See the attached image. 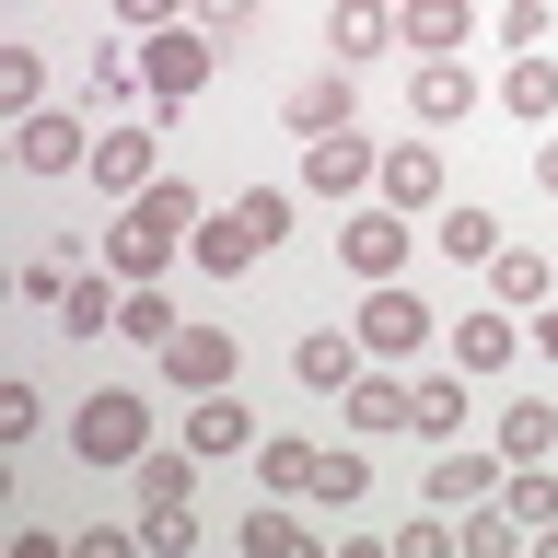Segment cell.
<instances>
[{
  "label": "cell",
  "mask_w": 558,
  "mask_h": 558,
  "mask_svg": "<svg viewBox=\"0 0 558 558\" xmlns=\"http://www.w3.org/2000/svg\"><path fill=\"white\" fill-rule=\"evenodd\" d=\"M70 453H82V465H140V453H151V396H140V384H94V396L70 408Z\"/></svg>",
  "instance_id": "1"
},
{
  "label": "cell",
  "mask_w": 558,
  "mask_h": 558,
  "mask_svg": "<svg viewBox=\"0 0 558 558\" xmlns=\"http://www.w3.org/2000/svg\"><path fill=\"white\" fill-rule=\"evenodd\" d=\"M209 70H221V35L209 24H163V35H140V82H151V117H186V94H209Z\"/></svg>",
  "instance_id": "2"
},
{
  "label": "cell",
  "mask_w": 558,
  "mask_h": 558,
  "mask_svg": "<svg viewBox=\"0 0 558 558\" xmlns=\"http://www.w3.org/2000/svg\"><path fill=\"white\" fill-rule=\"evenodd\" d=\"M12 163L24 174H94V117H70V105L12 117Z\"/></svg>",
  "instance_id": "3"
},
{
  "label": "cell",
  "mask_w": 558,
  "mask_h": 558,
  "mask_svg": "<svg viewBox=\"0 0 558 558\" xmlns=\"http://www.w3.org/2000/svg\"><path fill=\"white\" fill-rule=\"evenodd\" d=\"M373 198H384V209H408V221H430V209L453 198V174H442V151H430V129L384 140V174H373Z\"/></svg>",
  "instance_id": "4"
},
{
  "label": "cell",
  "mask_w": 558,
  "mask_h": 558,
  "mask_svg": "<svg viewBox=\"0 0 558 558\" xmlns=\"http://www.w3.org/2000/svg\"><path fill=\"white\" fill-rule=\"evenodd\" d=\"M361 349L373 361H418L430 349V303H418L408 279H361Z\"/></svg>",
  "instance_id": "5"
},
{
  "label": "cell",
  "mask_w": 558,
  "mask_h": 558,
  "mask_svg": "<svg viewBox=\"0 0 558 558\" xmlns=\"http://www.w3.org/2000/svg\"><path fill=\"white\" fill-rule=\"evenodd\" d=\"M408 256H418V233H408V209H349L338 221V268L349 279H408Z\"/></svg>",
  "instance_id": "6"
},
{
  "label": "cell",
  "mask_w": 558,
  "mask_h": 558,
  "mask_svg": "<svg viewBox=\"0 0 558 558\" xmlns=\"http://www.w3.org/2000/svg\"><path fill=\"white\" fill-rule=\"evenodd\" d=\"M163 174V117H129V129H94V186L105 198H140Z\"/></svg>",
  "instance_id": "7"
},
{
  "label": "cell",
  "mask_w": 558,
  "mask_h": 558,
  "mask_svg": "<svg viewBox=\"0 0 558 558\" xmlns=\"http://www.w3.org/2000/svg\"><path fill=\"white\" fill-rule=\"evenodd\" d=\"M279 129H291V140H338V129H361V82H349V70L291 82V94H279Z\"/></svg>",
  "instance_id": "8"
},
{
  "label": "cell",
  "mask_w": 558,
  "mask_h": 558,
  "mask_svg": "<svg viewBox=\"0 0 558 558\" xmlns=\"http://www.w3.org/2000/svg\"><path fill=\"white\" fill-rule=\"evenodd\" d=\"M477 70H465V59H418L408 70V117H418V129H430V140H442V129H465V117H477Z\"/></svg>",
  "instance_id": "9"
},
{
  "label": "cell",
  "mask_w": 558,
  "mask_h": 558,
  "mask_svg": "<svg viewBox=\"0 0 558 558\" xmlns=\"http://www.w3.org/2000/svg\"><path fill=\"white\" fill-rule=\"evenodd\" d=\"M174 256H186V233H174V221H151L140 198L117 209V221H105V268H117V279H163Z\"/></svg>",
  "instance_id": "10"
},
{
  "label": "cell",
  "mask_w": 558,
  "mask_h": 558,
  "mask_svg": "<svg viewBox=\"0 0 558 558\" xmlns=\"http://www.w3.org/2000/svg\"><path fill=\"white\" fill-rule=\"evenodd\" d=\"M151 361H163V373L186 384V396H221V384H233V361H244V349H233V326H174V338L151 349Z\"/></svg>",
  "instance_id": "11"
},
{
  "label": "cell",
  "mask_w": 558,
  "mask_h": 558,
  "mask_svg": "<svg viewBox=\"0 0 558 558\" xmlns=\"http://www.w3.org/2000/svg\"><path fill=\"white\" fill-rule=\"evenodd\" d=\"M477 35V0H396V47L408 59H465Z\"/></svg>",
  "instance_id": "12"
},
{
  "label": "cell",
  "mask_w": 558,
  "mask_h": 558,
  "mask_svg": "<svg viewBox=\"0 0 558 558\" xmlns=\"http://www.w3.org/2000/svg\"><path fill=\"white\" fill-rule=\"evenodd\" d=\"M361 373H373V349H361V326H314V338L291 349V384H314V396H349Z\"/></svg>",
  "instance_id": "13"
},
{
  "label": "cell",
  "mask_w": 558,
  "mask_h": 558,
  "mask_svg": "<svg viewBox=\"0 0 558 558\" xmlns=\"http://www.w3.org/2000/svg\"><path fill=\"white\" fill-rule=\"evenodd\" d=\"M384 174V151H373V129H338V140H303V186H326V198H361Z\"/></svg>",
  "instance_id": "14"
},
{
  "label": "cell",
  "mask_w": 558,
  "mask_h": 558,
  "mask_svg": "<svg viewBox=\"0 0 558 558\" xmlns=\"http://www.w3.org/2000/svg\"><path fill=\"white\" fill-rule=\"evenodd\" d=\"M500 477H512V453H500V442H488V453L442 442V465H430V512H465V500H500Z\"/></svg>",
  "instance_id": "15"
},
{
  "label": "cell",
  "mask_w": 558,
  "mask_h": 558,
  "mask_svg": "<svg viewBox=\"0 0 558 558\" xmlns=\"http://www.w3.org/2000/svg\"><path fill=\"white\" fill-rule=\"evenodd\" d=\"M326 59H338V70L396 59V12H384V0H338V12H326Z\"/></svg>",
  "instance_id": "16"
},
{
  "label": "cell",
  "mask_w": 558,
  "mask_h": 558,
  "mask_svg": "<svg viewBox=\"0 0 558 558\" xmlns=\"http://www.w3.org/2000/svg\"><path fill=\"white\" fill-rule=\"evenodd\" d=\"M430 244H442L453 268H488V256H500L512 233H500V209H477V198H442V209H430Z\"/></svg>",
  "instance_id": "17"
},
{
  "label": "cell",
  "mask_w": 558,
  "mask_h": 558,
  "mask_svg": "<svg viewBox=\"0 0 558 558\" xmlns=\"http://www.w3.org/2000/svg\"><path fill=\"white\" fill-rule=\"evenodd\" d=\"M488 105L523 117V129H558V59H547V47H523V59L500 70V94H488Z\"/></svg>",
  "instance_id": "18"
},
{
  "label": "cell",
  "mask_w": 558,
  "mask_h": 558,
  "mask_svg": "<svg viewBox=\"0 0 558 558\" xmlns=\"http://www.w3.org/2000/svg\"><path fill=\"white\" fill-rule=\"evenodd\" d=\"M186 256H198V279H256V256H268V244L244 233V209H209L198 233H186Z\"/></svg>",
  "instance_id": "19"
},
{
  "label": "cell",
  "mask_w": 558,
  "mask_h": 558,
  "mask_svg": "<svg viewBox=\"0 0 558 558\" xmlns=\"http://www.w3.org/2000/svg\"><path fill=\"white\" fill-rule=\"evenodd\" d=\"M512 349H523L512 303H477L465 326H453V373H512Z\"/></svg>",
  "instance_id": "20"
},
{
  "label": "cell",
  "mask_w": 558,
  "mask_h": 558,
  "mask_svg": "<svg viewBox=\"0 0 558 558\" xmlns=\"http://www.w3.org/2000/svg\"><path fill=\"white\" fill-rule=\"evenodd\" d=\"M488 303H512V314L558 303V268L535 256V244H500V256H488Z\"/></svg>",
  "instance_id": "21"
},
{
  "label": "cell",
  "mask_w": 558,
  "mask_h": 558,
  "mask_svg": "<svg viewBox=\"0 0 558 558\" xmlns=\"http://www.w3.org/2000/svg\"><path fill=\"white\" fill-rule=\"evenodd\" d=\"M186 442H198V453H256V408L221 384V396H198V408H186Z\"/></svg>",
  "instance_id": "22"
},
{
  "label": "cell",
  "mask_w": 558,
  "mask_h": 558,
  "mask_svg": "<svg viewBox=\"0 0 558 558\" xmlns=\"http://www.w3.org/2000/svg\"><path fill=\"white\" fill-rule=\"evenodd\" d=\"M338 418L361 430V442H384V430H408V384H396V373H361V384L338 396Z\"/></svg>",
  "instance_id": "23"
},
{
  "label": "cell",
  "mask_w": 558,
  "mask_h": 558,
  "mask_svg": "<svg viewBox=\"0 0 558 558\" xmlns=\"http://www.w3.org/2000/svg\"><path fill=\"white\" fill-rule=\"evenodd\" d=\"M408 430L418 442H453V430H465V373H418L408 384Z\"/></svg>",
  "instance_id": "24"
},
{
  "label": "cell",
  "mask_w": 558,
  "mask_h": 558,
  "mask_svg": "<svg viewBox=\"0 0 558 558\" xmlns=\"http://www.w3.org/2000/svg\"><path fill=\"white\" fill-rule=\"evenodd\" d=\"M361 488H373V442L349 430V442H326V453H314V500H326V512H349Z\"/></svg>",
  "instance_id": "25"
},
{
  "label": "cell",
  "mask_w": 558,
  "mask_h": 558,
  "mask_svg": "<svg viewBox=\"0 0 558 558\" xmlns=\"http://www.w3.org/2000/svg\"><path fill=\"white\" fill-rule=\"evenodd\" d=\"M500 453H512V465H547L558 453V408L547 396H512V408H500Z\"/></svg>",
  "instance_id": "26"
},
{
  "label": "cell",
  "mask_w": 558,
  "mask_h": 558,
  "mask_svg": "<svg viewBox=\"0 0 558 558\" xmlns=\"http://www.w3.org/2000/svg\"><path fill=\"white\" fill-rule=\"evenodd\" d=\"M453 547H465V558H512V547H523V512H512V500H465Z\"/></svg>",
  "instance_id": "27"
},
{
  "label": "cell",
  "mask_w": 558,
  "mask_h": 558,
  "mask_svg": "<svg viewBox=\"0 0 558 558\" xmlns=\"http://www.w3.org/2000/svg\"><path fill=\"white\" fill-rule=\"evenodd\" d=\"M117 338H129V349H163V338H174V291H163V279H129V303H117Z\"/></svg>",
  "instance_id": "28"
},
{
  "label": "cell",
  "mask_w": 558,
  "mask_h": 558,
  "mask_svg": "<svg viewBox=\"0 0 558 558\" xmlns=\"http://www.w3.org/2000/svg\"><path fill=\"white\" fill-rule=\"evenodd\" d=\"M256 488H268V500L314 488V442H291V430H256Z\"/></svg>",
  "instance_id": "29"
},
{
  "label": "cell",
  "mask_w": 558,
  "mask_h": 558,
  "mask_svg": "<svg viewBox=\"0 0 558 558\" xmlns=\"http://www.w3.org/2000/svg\"><path fill=\"white\" fill-rule=\"evenodd\" d=\"M244 558H314V535L291 523V500H256V512H244Z\"/></svg>",
  "instance_id": "30"
},
{
  "label": "cell",
  "mask_w": 558,
  "mask_h": 558,
  "mask_svg": "<svg viewBox=\"0 0 558 558\" xmlns=\"http://www.w3.org/2000/svg\"><path fill=\"white\" fill-rule=\"evenodd\" d=\"M198 465H209V453L186 442V453H140L129 477H140V500H198Z\"/></svg>",
  "instance_id": "31"
},
{
  "label": "cell",
  "mask_w": 558,
  "mask_h": 558,
  "mask_svg": "<svg viewBox=\"0 0 558 558\" xmlns=\"http://www.w3.org/2000/svg\"><path fill=\"white\" fill-rule=\"evenodd\" d=\"M117 209H129V198H117ZM140 209H151V221H174V233H198V221H209V198L186 186V174H151V186H140Z\"/></svg>",
  "instance_id": "32"
},
{
  "label": "cell",
  "mask_w": 558,
  "mask_h": 558,
  "mask_svg": "<svg viewBox=\"0 0 558 558\" xmlns=\"http://www.w3.org/2000/svg\"><path fill=\"white\" fill-rule=\"evenodd\" d=\"M117 303H129V291H105V279H70V291H59V326H70V338H105V326H117Z\"/></svg>",
  "instance_id": "33"
},
{
  "label": "cell",
  "mask_w": 558,
  "mask_h": 558,
  "mask_svg": "<svg viewBox=\"0 0 558 558\" xmlns=\"http://www.w3.org/2000/svg\"><path fill=\"white\" fill-rule=\"evenodd\" d=\"M500 500L523 512V535H547V523H558V477H547V465H512V477H500Z\"/></svg>",
  "instance_id": "34"
},
{
  "label": "cell",
  "mask_w": 558,
  "mask_h": 558,
  "mask_svg": "<svg viewBox=\"0 0 558 558\" xmlns=\"http://www.w3.org/2000/svg\"><path fill=\"white\" fill-rule=\"evenodd\" d=\"M244 233H256V244H291V221H303V209H291V186H244Z\"/></svg>",
  "instance_id": "35"
},
{
  "label": "cell",
  "mask_w": 558,
  "mask_h": 558,
  "mask_svg": "<svg viewBox=\"0 0 558 558\" xmlns=\"http://www.w3.org/2000/svg\"><path fill=\"white\" fill-rule=\"evenodd\" d=\"M0 105H12V117L47 105V59H35V47H0Z\"/></svg>",
  "instance_id": "36"
},
{
  "label": "cell",
  "mask_w": 558,
  "mask_h": 558,
  "mask_svg": "<svg viewBox=\"0 0 558 558\" xmlns=\"http://www.w3.org/2000/svg\"><path fill=\"white\" fill-rule=\"evenodd\" d=\"M547 24H558L547 0H500V12H488V35H500L512 59H523V47H547Z\"/></svg>",
  "instance_id": "37"
},
{
  "label": "cell",
  "mask_w": 558,
  "mask_h": 558,
  "mask_svg": "<svg viewBox=\"0 0 558 558\" xmlns=\"http://www.w3.org/2000/svg\"><path fill=\"white\" fill-rule=\"evenodd\" d=\"M396 558H453V512H408L396 523Z\"/></svg>",
  "instance_id": "38"
},
{
  "label": "cell",
  "mask_w": 558,
  "mask_h": 558,
  "mask_svg": "<svg viewBox=\"0 0 558 558\" xmlns=\"http://www.w3.org/2000/svg\"><path fill=\"white\" fill-rule=\"evenodd\" d=\"M129 35H163V24H198V0H105Z\"/></svg>",
  "instance_id": "39"
},
{
  "label": "cell",
  "mask_w": 558,
  "mask_h": 558,
  "mask_svg": "<svg viewBox=\"0 0 558 558\" xmlns=\"http://www.w3.org/2000/svg\"><path fill=\"white\" fill-rule=\"evenodd\" d=\"M35 418H47V408H35V384H0V442H35Z\"/></svg>",
  "instance_id": "40"
},
{
  "label": "cell",
  "mask_w": 558,
  "mask_h": 558,
  "mask_svg": "<svg viewBox=\"0 0 558 558\" xmlns=\"http://www.w3.org/2000/svg\"><path fill=\"white\" fill-rule=\"evenodd\" d=\"M198 24H209V35H221V47H233V35H244V24H256V0H198Z\"/></svg>",
  "instance_id": "41"
},
{
  "label": "cell",
  "mask_w": 558,
  "mask_h": 558,
  "mask_svg": "<svg viewBox=\"0 0 558 558\" xmlns=\"http://www.w3.org/2000/svg\"><path fill=\"white\" fill-rule=\"evenodd\" d=\"M523 338H535V361H558V303H535V326H523Z\"/></svg>",
  "instance_id": "42"
},
{
  "label": "cell",
  "mask_w": 558,
  "mask_h": 558,
  "mask_svg": "<svg viewBox=\"0 0 558 558\" xmlns=\"http://www.w3.org/2000/svg\"><path fill=\"white\" fill-rule=\"evenodd\" d=\"M535 186H547V198H558V129L535 140Z\"/></svg>",
  "instance_id": "43"
}]
</instances>
